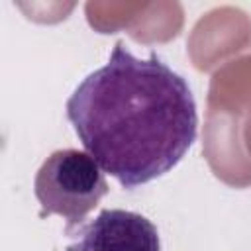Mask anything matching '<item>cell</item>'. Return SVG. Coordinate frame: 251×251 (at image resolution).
Returning <instances> with one entry per match:
<instances>
[{
	"label": "cell",
	"mask_w": 251,
	"mask_h": 251,
	"mask_svg": "<svg viewBox=\"0 0 251 251\" xmlns=\"http://www.w3.org/2000/svg\"><path fill=\"white\" fill-rule=\"evenodd\" d=\"M65 110L84 151L129 190L175 169L198 133L186 78L157 53L135 57L124 41L78 82Z\"/></svg>",
	"instance_id": "6da1fadb"
},
{
	"label": "cell",
	"mask_w": 251,
	"mask_h": 251,
	"mask_svg": "<svg viewBox=\"0 0 251 251\" xmlns=\"http://www.w3.org/2000/svg\"><path fill=\"white\" fill-rule=\"evenodd\" d=\"M73 239L65 251H161L157 226L143 214L106 208L94 220L65 227Z\"/></svg>",
	"instance_id": "3957f363"
},
{
	"label": "cell",
	"mask_w": 251,
	"mask_h": 251,
	"mask_svg": "<svg viewBox=\"0 0 251 251\" xmlns=\"http://www.w3.org/2000/svg\"><path fill=\"white\" fill-rule=\"evenodd\" d=\"M33 192L41 216L55 214L67 222V227H76L108 194V182L86 151L57 149L41 163Z\"/></svg>",
	"instance_id": "7a4b0ae2"
}]
</instances>
